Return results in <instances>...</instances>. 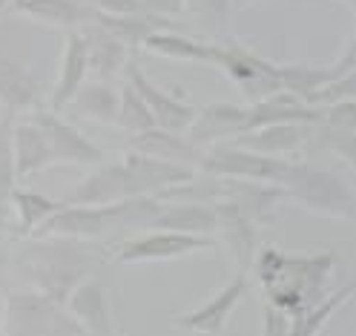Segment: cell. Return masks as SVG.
Segmentation results:
<instances>
[{
	"instance_id": "1",
	"label": "cell",
	"mask_w": 356,
	"mask_h": 336,
	"mask_svg": "<svg viewBox=\"0 0 356 336\" xmlns=\"http://www.w3.org/2000/svg\"><path fill=\"white\" fill-rule=\"evenodd\" d=\"M92 250L89 241L58 239V236H29L9 250V267L24 279L29 290L66 305L72 290L92 276Z\"/></svg>"
},
{
	"instance_id": "2",
	"label": "cell",
	"mask_w": 356,
	"mask_h": 336,
	"mask_svg": "<svg viewBox=\"0 0 356 336\" xmlns=\"http://www.w3.org/2000/svg\"><path fill=\"white\" fill-rule=\"evenodd\" d=\"M333 259H291L279 256L276 250H264L259 262V276L270 294V305L284 313H305L322 296V285L330 276Z\"/></svg>"
},
{
	"instance_id": "3",
	"label": "cell",
	"mask_w": 356,
	"mask_h": 336,
	"mask_svg": "<svg viewBox=\"0 0 356 336\" xmlns=\"http://www.w3.org/2000/svg\"><path fill=\"white\" fill-rule=\"evenodd\" d=\"M83 333L63 305L29 287L6 290L3 336H78Z\"/></svg>"
},
{
	"instance_id": "4",
	"label": "cell",
	"mask_w": 356,
	"mask_h": 336,
	"mask_svg": "<svg viewBox=\"0 0 356 336\" xmlns=\"http://www.w3.org/2000/svg\"><path fill=\"white\" fill-rule=\"evenodd\" d=\"M202 170L213 173V175L248 178V182H276V184L291 187L299 164L273 159V155H261V152H244V150L218 147L202 161Z\"/></svg>"
},
{
	"instance_id": "5",
	"label": "cell",
	"mask_w": 356,
	"mask_h": 336,
	"mask_svg": "<svg viewBox=\"0 0 356 336\" xmlns=\"http://www.w3.org/2000/svg\"><path fill=\"white\" fill-rule=\"evenodd\" d=\"M26 118H32L43 129L55 164H95L98 167L104 161V150L95 141H89L70 121H63L60 112H52L49 106H43Z\"/></svg>"
},
{
	"instance_id": "6",
	"label": "cell",
	"mask_w": 356,
	"mask_h": 336,
	"mask_svg": "<svg viewBox=\"0 0 356 336\" xmlns=\"http://www.w3.org/2000/svg\"><path fill=\"white\" fill-rule=\"evenodd\" d=\"M121 167H124L129 198L132 195H152V198H159L161 193H167L172 187H184V184L193 182V170L190 167L159 161V159H149V155L132 152V150L121 159Z\"/></svg>"
},
{
	"instance_id": "7",
	"label": "cell",
	"mask_w": 356,
	"mask_h": 336,
	"mask_svg": "<svg viewBox=\"0 0 356 336\" xmlns=\"http://www.w3.org/2000/svg\"><path fill=\"white\" fill-rule=\"evenodd\" d=\"M0 106L9 118H26L47 106L38 78L3 49H0Z\"/></svg>"
},
{
	"instance_id": "8",
	"label": "cell",
	"mask_w": 356,
	"mask_h": 336,
	"mask_svg": "<svg viewBox=\"0 0 356 336\" xmlns=\"http://www.w3.org/2000/svg\"><path fill=\"white\" fill-rule=\"evenodd\" d=\"M291 190L296 198H302L305 205L316 207L322 213H330V216H356V205H353V195L342 187L339 178H333L330 173H319V170H310V167H302L296 170L293 182H291Z\"/></svg>"
},
{
	"instance_id": "9",
	"label": "cell",
	"mask_w": 356,
	"mask_h": 336,
	"mask_svg": "<svg viewBox=\"0 0 356 336\" xmlns=\"http://www.w3.org/2000/svg\"><path fill=\"white\" fill-rule=\"evenodd\" d=\"M210 248V239L204 236H187V233H167V230H149L138 239L124 241L118 250V262L124 264H138V262H164V259H178L193 250Z\"/></svg>"
},
{
	"instance_id": "10",
	"label": "cell",
	"mask_w": 356,
	"mask_h": 336,
	"mask_svg": "<svg viewBox=\"0 0 356 336\" xmlns=\"http://www.w3.org/2000/svg\"><path fill=\"white\" fill-rule=\"evenodd\" d=\"M12 159H15L17 187H26L38 173H43L47 167L55 164L49 141L32 118H15V124H12Z\"/></svg>"
},
{
	"instance_id": "11",
	"label": "cell",
	"mask_w": 356,
	"mask_h": 336,
	"mask_svg": "<svg viewBox=\"0 0 356 336\" xmlns=\"http://www.w3.org/2000/svg\"><path fill=\"white\" fill-rule=\"evenodd\" d=\"M86 72H89V55H86L83 32L81 29L66 32L58 78H55V86H52V95H49L47 106L52 112H63L66 106L72 104V98L78 95V89L86 83Z\"/></svg>"
},
{
	"instance_id": "12",
	"label": "cell",
	"mask_w": 356,
	"mask_h": 336,
	"mask_svg": "<svg viewBox=\"0 0 356 336\" xmlns=\"http://www.w3.org/2000/svg\"><path fill=\"white\" fill-rule=\"evenodd\" d=\"M124 70H127V83L141 95V101L149 106L155 124H159L161 129H167V132H181V129H187V127L193 124V118H195L193 106H187V104H181V101H175L172 95L161 93V89L155 86V83L138 70V63L129 61Z\"/></svg>"
},
{
	"instance_id": "13",
	"label": "cell",
	"mask_w": 356,
	"mask_h": 336,
	"mask_svg": "<svg viewBox=\"0 0 356 336\" xmlns=\"http://www.w3.org/2000/svg\"><path fill=\"white\" fill-rule=\"evenodd\" d=\"M66 313L72 317V322L89 333V336H115L113 330V317H109L104 285L98 276H86L66 299Z\"/></svg>"
},
{
	"instance_id": "14",
	"label": "cell",
	"mask_w": 356,
	"mask_h": 336,
	"mask_svg": "<svg viewBox=\"0 0 356 336\" xmlns=\"http://www.w3.org/2000/svg\"><path fill=\"white\" fill-rule=\"evenodd\" d=\"M129 198L127 193V178L121 161L115 164H98L95 173H89L81 184H75L66 198H60L63 205H83V207H104L115 205V201Z\"/></svg>"
},
{
	"instance_id": "15",
	"label": "cell",
	"mask_w": 356,
	"mask_h": 336,
	"mask_svg": "<svg viewBox=\"0 0 356 336\" xmlns=\"http://www.w3.org/2000/svg\"><path fill=\"white\" fill-rule=\"evenodd\" d=\"M319 109L307 106L305 101H299L296 95H270L259 104H253L248 109V124H244V132L250 129H264V127H282V124H310L319 121Z\"/></svg>"
},
{
	"instance_id": "16",
	"label": "cell",
	"mask_w": 356,
	"mask_h": 336,
	"mask_svg": "<svg viewBox=\"0 0 356 336\" xmlns=\"http://www.w3.org/2000/svg\"><path fill=\"white\" fill-rule=\"evenodd\" d=\"M60 207H63L60 198H49L32 187H15V193L9 198V213L15 218V230L20 239L35 236L40 230V224L52 218Z\"/></svg>"
},
{
	"instance_id": "17",
	"label": "cell",
	"mask_w": 356,
	"mask_h": 336,
	"mask_svg": "<svg viewBox=\"0 0 356 336\" xmlns=\"http://www.w3.org/2000/svg\"><path fill=\"white\" fill-rule=\"evenodd\" d=\"M244 124H248V109H238L230 104H210L202 115L193 118L190 127V144H210L227 136H241Z\"/></svg>"
},
{
	"instance_id": "18",
	"label": "cell",
	"mask_w": 356,
	"mask_h": 336,
	"mask_svg": "<svg viewBox=\"0 0 356 336\" xmlns=\"http://www.w3.org/2000/svg\"><path fill=\"white\" fill-rule=\"evenodd\" d=\"M15 12L66 32H75L89 24V6H83L81 0H24L20 6H15Z\"/></svg>"
},
{
	"instance_id": "19",
	"label": "cell",
	"mask_w": 356,
	"mask_h": 336,
	"mask_svg": "<svg viewBox=\"0 0 356 336\" xmlns=\"http://www.w3.org/2000/svg\"><path fill=\"white\" fill-rule=\"evenodd\" d=\"M244 290H248V279L236 276L216 299H210L204 307H198L195 313H190V317H181L178 322H181L184 328H190V330H195V333H218L221 325H225L227 317L233 313L236 302L244 296Z\"/></svg>"
},
{
	"instance_id": "20",
	"label": "cell",
	"mask_w": 356,
	"mask_h": 336,
	"mask_svg": "<svg viewBox=\"0 0 356 336\" xmlns=\"http://www.w3.org/2000/svg\"><path fill=\"white\" fill-rule=\"evenodd\" d=\"M129 150L141 152V155H149V159H159V161H170V164L198 161L195 147L190 141H184L178 132H167L161 127L138 132V136H129Z\"/></svg>"
},
{
	"instance_id": "21",
	"label": "cell",
	"mask_w": 356,
	"mask_h": 336,
	"mask_svg": "<svg viewBox=\"0 0 356 336\" xmlns=\"http://www.w3.org/2000/svg\"><path fill=\"white\" fill-rule=\"evenodd\" d=\"M86 26H95V24H86ZM83 40H86L89 70L98 72L101 81L113 78L115 72H121L127 66V47L115 35H109L106 29L95 26L92 32H83Z\"/></svg>"
},
{
	"instance_id": "22",
	"label": "cell",
	"mask_w": 356,
	"mask_h": 336,
	"mask_svg": "<svg viewBox=\"0 0 356 336\" xmlns=\"http://www.w3.org/2000/svg\"><path fill=\"white\" fill-rule=\"evenodd\" d=\"M218 227L216 210L207 207H190V205H175V207H161V213L155 216V221L149 224V230H167V233H210Z\"/></svg>"
},
{
	"instance_id": "23",
	"label": "cell",
	"mask_w": 356,
	"mask_h": 336,
	"mask_svg": "<svg viewBox=\"0 0 356 336\" xmlns=\"http://www.w3.org/2000/svg\"><path fill=\"white\" fill-rule=\"evenodd\" d=\"M70 106H78L81 115L101 121V124H115L118 118V93L106 81L98 83H83Z\"/></svg>"
},
{
	"instance_id": "24",
	"label": "cell",
	"mask_w": 356,
	"mask_h": 336,
	"mask_svg": "<svg viewBox=\"0 0 356 336\" xmlns=\"http://www.w3.org/2000/svg\"><path fill=\"white\" fill-rule=\"evenodd\" d=\"M305 138V124H282V127H264V129H256L253 136H244L238 138L241 147H250L261 155H273L276 152H291L302 144Z\"/></svg>"
},
{
	"instance_id": "25",
	"label": "cell",
	"mask_w": 356,
	"mask_h": 336,
	"mask_svg": "<svg viewBox=\"0 0 356 336\" xmlns=\"http://www.w3.org/2000/svg\"><path fill=\"white\" fill-rule=\"evenodd\" d=\"M144 49L164 55L172 61H207L210 58V47H202V43H193L190 38L172 35V32H152L144 40Z\"/></svg>"
},
{
	"instance_id": "26",
	"label": "cell",
	"mask_w": 356,
	"mask_h": 336,
	"mask_svg": "<svg viewBox=\"0 0 356 336\" xmlns=\"http://www.w3.org/2000/svg\"><path fill=\"white\" fill-rule=\"evenodd\" d=\"M356 290V282H350V285H345V287H339L333 296H327V299H322L319 305H314L310 310H305V313H296L293 317V322H291V336H314L330 317H333V310H337L350 294Z\"/></svg>"
},
{
	"instance_id": "27",
	"label": "cell",
	"mask_w": 356,
	"mask_h": 336,
	"mask_svg": "<svg viewBox=\"0 0 356 336\" xmlns=\"http://www.w3.org/2000/svg\"><path fill=\"white\" fill-rule=\"evenodd\" d=\"M115 124L121 129H127L129 136H138V132H147V129H155V124L149 106L141 101V95L132 89L129 83L121 86V95H118V118Z\"/></svg>"
},
{
	"instance_id": "28",
	"label": "cell",
	"mask_w": 356,
	"mask_h": 336,
	"mask_svg": "<svg viewBox=\"0 0 356 336\" xmlns=\"http://www.w3.org/2000/svg\"><path fill=\"white\" fill-rule=\"evenodd\" d=\"M12 124H15V118H9V115L0 118V218L9 210V198L17 187L15 159H12Z\"/></svg>"
},
{
	"instance_id": "29",
	"label": "cell",
	"mask_w": 356,
	"mask_h": 336,
	"mask_svg": "<svg viewBox=\"0 0 356 336\" xmlns=\"http://www.w3.org/2000/svg\"><path fill=\"white\" fill-rule=\"evenodd\" d=\"M342 104V101H356V72H348L337 81H330L325 83L322 89H316L314 95L307 98V104Z\"/></svg>"
},
{
	"instance_id": "30",
	"label": "cell",
	"mask_w": 356,
	"mask_h": 336,
	"mask_svg": "<svg viewBox=\"0 0 356 336\" xmlns=\"http://www.w3.org/2000/svg\"><path fill=\"white\" fill-rule=\"evenodd\" d=\"M89 9H95L101 15H113V17H124V15H149L144 12V6L138 0H86Z\"/></svg>"
},
{
	"instance_id": "31",
	"label": "cell",
	"mask_w": 356,
	"mask_h": 336,
	"mask_svg": "<svg viewBox=\"0 0 356 336\" xmlns=\"http://www.w3.org/2000/svg\"><path fill=\"white\" fill-rule=\"evenodd\" d=\"M327 124L342 132H356V101L333 104V109L327 112Z\"/></svg>"
},
{
	"instance_id": "32",
	"label": "cell",
	"mask_w": 356,
	"mask_h": 336,
	"mask_svg": "<svg viewBox=\"0 0 356 336\" xmlns=\"http://www.w3.org/2000/svg\"><path fill=\"white\" fill-rule=\"evenodd\" d=\"M264 336H291V322L287 313L276 305H264Z\"/></svg>"
},
{
	"instance_id": "33",
	"label": "cell",
	"mask_w": 356,
	"mask_h": 336,
	"mask_svg": "<svg viewBox=\"0 0 356 336\" xmlns=\"http://www.w3.org/2000/svg\"><path fill=\"white\" fill-rule=\"evenodd\" d=\"M138 3L144 6V12L159 15V17L181 15V12H184V0H138Z\"/></svg>"
},
{
	"instance_id": "34",
	"label": "cell",
	"mask_w": 356,
	"mask_h": 336,
	"mask_svg": "<svg viewBox=\"0 0 356 336\" xmlns=\"http://www.w3.org/2000/svg\"><path fill=\"white\" fill-rule=\"evenodd\" d=\"M348 72H356V38L350 40V49L345 52V58L337 66H333V72H327V83L342 78V75H348Z\"/></svg>"
},
{
	"instance_id": "35",
	"label": "cell",
	"mask_w": 356,
	"mask_h": 336,
	"mask_svg": "<svg viewBox=\"0 0 356 336\" xmlns=\"http://www.w3.org/2000/svg\"><path fill=\"white\" fill-rule=\"evenodd\" d=\"M190 6L193 9H198L202 15H218L221 17V12H225V0H190Z\"/></svg>"
},
{
	"instance_id": "36",
	"label": "cell",
	"mask_w": 356,
	"mask_h": 336,
	"mask_svg": "<svg viewBox=\"0 0 356 336\" xmlns=\"http://www.w3.org/2000/svg\"><path fill=\"white\" fill-rule=\"evenodd\" d=\"M3 325H6V294H0V336H3Z\"/></svg>"
},
{
	"instance_id": "37",
	"label": "cell",
	"mask_w": 356,
	"mask_h": 336,
	"mask_svg": "<svg viewBox=\"0 0 356 336\" xmlns=\"http://www.w3.org/2000/svg\"><path fill=\"white\" fill-rule=\"evenodd\" d=\"M20 3H24V0H0V9H15Z\"/></svg>"
},
{
	"instance_id": "38",
	"label": "cell",
	"mask_w": 356,
	"mask_h": 336,
	"mask_svg": "<svg viewBox=\"0 0 356 336\" xmlns=\"http://www.w3.org/2000/svg\"><path fill=\"white\" fill-rule=\"evenodd\" d=\"M236 3H248V0H236Z\"/></svg>"
}]
</instances>
